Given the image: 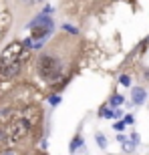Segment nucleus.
Returning a JSON list of instances; mask_svg holds the SVG:
<instances>
[{"label": "nucleus", "instance_id": "obj_4", "mask_svg": "<svg viewBox=\"0 0 149 155\" xmlns=\"http://www.w3.org/2000/svg\"><path fill=\"white\" fill-rule=\"evenodd\" d=\"M30 30H32V38H42V36H46L52 30V20L48 16H45V14H40L38 18L32 20Z\"/></svg>", "mask_w": 149, "mask_h": 155}, {"label": "nucleus", "instance_id": "obj_5", "mask_svg": "<svg viewBox=\"0 0 149 155\" xmlns=\"http://www.w3.org/2000/svg\"><path fill=\"white\" fill-rule=\"evenodd\" d=\"M133 101H135L137 105H141L145 101V91H143V89H139V87H137V89H133Z\"/></svg>", "mask_w": 149, "mask_h": 155}, {"label": "nucleus", "instance_id": "obj_3", "mask_svg": "<svg viewBox=\"0 0 149 155\" xmlns=\"http://www.w3.org/2000/svg\"><path fill=\"white\" fill-rule=\"evenodd\" d=\"M38 71H40V75L45 77V79H57L58 73H61V63H58L55 57H42L38 61Z\"/></svg>", "mask_w": 149, "mask_h": 155}, {"label": "nucleus", "instance_id": "obj_6", "mask_svg": "<svg viewBox=\"0 0 149 155\" xmlns=\"http://www.w3.org/2000/svg\"><path fill=\"white\" fill-rule=\"evenodd\" d=\"M95 139H97L99 147H107V139H105V135H103V133H97V135H95Z\"/></svg>", "mask_w": 149, "mask_h": 155}, {"label": "nucleus", "instance_id": "obj_8", "mask_svg": "<svg viewBox=\"0 0 149 155\" xmlns=\"http://www.w3.org/2000/svg\"><path fill=\"white\" fill-rule=\"evenodd\" d=\"M119 83H121L123 87H129V83H131V81H129V77H127V75H123V77L119 79Z\"/></svg>", "mask_w": 149, "mask_h": 155}, {"label": "nucleus", "instance_id": "obj_2", "mask_svg": "<svg viewBox=\"0 0 149 155\" xmlns=\"http://www.w3.org/2000/svg\"><path fill=\"white\" fill-rule=\"evenodd\" d=\"M28 129H30V121H26L24 117H14L4 129V139L8 143H18L20 139L28 135Z\"/></svg>", "mask_w": 149, "mask_h": 155}, {"label": "nucleus", "instance_id": "obj_7", "mask_svg": "<svg viewBox=\"0 0 149 155\" xmlns=\"http://www.w3.org/2000/svg\"><path fill=\"white\" fill-rule=\"evenodd\" d=\"M123 103V97L121 95H113V99H111V105H121Z\"/></svg>", "mask_w": 149, "mask_h": 155}, {"label": "nucleus", "instance_id": "obj_1", "mask_svg": "<svg viewBox=\"0 0 149 155\" xmlns=\"http://www.w3.org/2000/svg\"><path fill=\"white\" fill-rule=\"evenodd\" d=\"M26 58V52H24L22 42H10L2 51V57H0V77L2 79H12L20 71V63Z\"/></svg>", "mask_w": 149, "mask_h": 155}, {"label": "nucleus", "instance_id": "obj_11", "mask_svg": "<svg viewBox=\"0 0 149 155\" xmlns=\"http://www.w3.org/2000/svg\"><path fill=\"white\" fill-rule=\"evenodd\" d=\"M123 127H125L123 123H117V125H115V129H117V131H123Z\"/></svg>", "mask_w": 149, "mask_h": 155}, {"label": "nucleus", "instance_id": "obj_12", "mask_svg": "<svg viewBox=\"0 0 149 155\" xmlns=\"http://www.w3.org/2000/svg\"><path fill=\"white\" fill-rule=\"evenodd\" d=\"M2 141H4V129L0 127V143H2Z\"/></svg>", "mask_w": 149, "mask_h": 155}, {"label": "nucleus", "instance_id": "obj_9", "mask_svg": "<svg viewBox=\"0 0 149 155\" xmlns=\"http://www.w3.org/2000/svg\"><path fill=\"white\" fill-rule=\"evenodd\" d=\"M79 145H81V139L77 137V139L73 141V145H71V149H73V151H77V149H79Z\"/></svg>", "mask_w": 149, "mask_h": 155}, {"label": "nucleus", "instance_id": "obj_10", "mask_svg": "<svg viewBox=\"0 0 149 155\" xmlns=\"http://www.w3.org/2000/svg\"><path fill=\"white\" fill-rule=\"evenodd\" d=\"M65 30H69V32H73V35L77 32V28H73V26H67V24H65Z\"/></svg>", "mask_w": 149, "mask_h": 155}]
</instances>
